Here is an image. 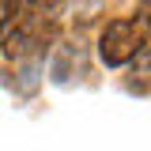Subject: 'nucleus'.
<instances>
[{"label": "nucleus", "instance_id": "1", "mask_svg": "<svg viewBox=\"0 0 151 151\" xmlns=\"http://www.w3.org/2000/svg\"><path fill=\"white\" fill-rule=\"evenodd\" d=\"M147 30H151V19L147 12H136V15L125 19H110L98 34V57L106 68H121L147 49Z\"/></svg>", "mask_w": 151, "mask_h": 151}, {"label": "nucleus", "instance_id": "2", "mask_svg": "<svg viewBox=\"0 0 151 151\" xmlns=\"http://www.w3.org/2000/svg\"><path fill=\"white\" fill-rule=\"evenodd\" d=\"M132 91H151V53L144 49V53L136 57V68H132V83H129Z\"/></svg>", "mask_w": 151, "mask_h": 151}, {"label": "nucleus", "instance_id": "3", "mask_svg": "<svg viewBox=\"0 0 151 151\" xmlns=\"http://www.w3.org/2000/svg\"><path fill=\"white\" fill-rule=\"evenodd\" d=\"M19 12H23V0H0V42H8Z\"/></svg>", "mask_w": 151, "mask_h": 151}, {"label": "nucleus", "instance_id": "4", "mask_svg": "<svg viewBox=\"0 0 151 151\" xmlns=\"http://www.w3.org/2000/svg\"><path fill=\"white\" fill-rule=\"evenodd\" d=\"M147 4H151V0H147Z\"/></svg>", "mask_w": 151, "mask_h": 151}]
</instances>
